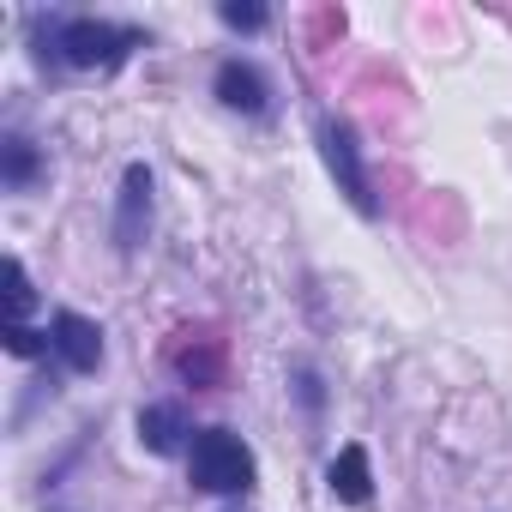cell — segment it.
<instances>
[{"label":"cell","mask_w":512,"mask_h":512,"mask_svg":"<svg viewBox=\"0 0 512 512\" xmlns=\"http://www.w3.org/2000/svg\"><path fill=\"white\" fill-rule=\"evenodd\" d=\"M193 482L205 494H241L253 482V452L229 428H205L193 434Z\"/></svg>","instance_id":"6da1fadb"},{"label":"cell","mask_w":512,"mask_h":512,"mask_svg":"<svg viewBox=\"0 0 512 512\" xmlns=\"http://www.w3.org/2000/svg\"><path fill=\"white\" fill-rule=\"evenodd\" d=\"M320 157H326V169H332V181H338V193L362 211V217H374V193H368V169H362V151H356V133L344 127V121H326L320 127Z\"/></svg>","instance_id":"7a4b0ae2"},{"label":"cell","mask_w":512,"mask_h":512,"mask_svg":"<svg viewBox=\"0 0 512 512\" xmlns=\"http://www.w3.org/2000/svg\"><path fill=\"white\" fill-rule=\"evenodd\" d=\"M127 31H115V25H97V19H73L67 31H61V49H67V61L73 67H115L121 55H127Z\"/></svg>","instance_id":"3957f363"},{"label":"cell","mask_w":512,"mask_h":512,"mask_svg":"<svg viewBox=\"0 0 512 512\" xmlns=\"http://www.w3.org/2000/svg\"><path fill=\"white\" fill-rule=\"evenodd\" d=\"M49 344L61 350V362H67L73 374H91V368L103 362V332H97L85 314H55V326H49Z\"/></svg>","instance_id":"277c9868"},{"label":"cell","mask_w":512,"mask_h":512,"mask_svg":"<svg viewBox=\"0 0 512 512\" xmlns=\"http://www.w3.org/2000/svg\"><path fill=\"white\" fill-rule=\"evenodd\" d=\"M145 211H151V169H145V163H127V181H121V217H115V241H121V247L139 241Z\"/></svg>","instance_id":"5b68a950"},{"label":"cell","mask_w":512,"mask_h":512,"mask_svg":"<svg viewBox=\"0 0 512 512\" xmlns=\"http://www.w3.org/2000/svg\"><path fill=\"white\" fill-rule=\"evenodd\" d=\"M217 97H223L229 109H241V115H260V109H266V79L253 73L247 61H223V67H217Z\"/></svg>","instance_id":"8992f818"},{"label":"cell","mask_w":512,"mask_h":512,"mask_svg":"<svg viewBox=\"0 0 512 512\" xmlns=\"http://www.w3.org/2000/svg\"><path fill=\"white\" fill-rule=\"evenodd\" d=\"M326 482H332V494H338V500H350V506H362V500L374 494V482H368V452H362V446H344V452L332 458V470H326Z\"/></svg>","instance_id":"52a82bcc"},{"label":"cell","mask_w":512,"mask_h":512,"mask_svg":"<svg viewBox=\"0 0 512 512\" xmlns=\"http://www.w3.org/2000/svg\"><path fill=\"white\" fill-rule=\"evenodd\" d=\"M181 434H187V422H181L175 404H151V410H139V440H145L151 452H175Z\"/></svg>","instance_id":"ba28073f"},{"label":"cell","mask_w":512,"mask_h":512,"mask_svg":"<svg viewBox=\"0 0 512 512\" xmlns=\"http://www.w3.org/2000/svg\"><path fill=\"white\" fill-rule=\"evenodd\" d=\"M31 278H25V266L19 260H7V320H25L31 314Z\"/></svg>","instance_id":"9c48e42d"},{"label":"cell","mask_w":512,"mask_h":512,"mask_svg":"<svg viewBox=\"0 0 512 512\" xmlns=\"http://www.w3.org/2000/svg\"><path fill=\"white\" fill-rule=\"evenodd\" d=\"M31 169H37L31 145H25V139H7V181H13V187H25V181H31Z\"/></svg>","instance_id":"30bf717a"},{"label":"cell","mask_w":512,"mask_h":512,"mask_svg":"<svg viewBox=\"0 0 512 512\" xmlns=\"http://www.w3.org/2000/svg\"><path fill=\"white\" fill-rule=\"evenodd\" d=\"M0 338H7V350H13V356H37V350H43V338H37L25 320H7V332H0Z\"/></svg>","instance_id":"8fae6325"},{"label":"cell","mask_w":512,"mask_h":512,"mask_svg":"<svg viewBox=\"0 0 512 512\" xmlns=\"http://www.w3.org/2000/svg\"><path fill=\"white\" fill-rule=\"evenodd\" d=\"M223 25H235V31H260L266 13H260V7H235V0H229V7H223Z\"/></svg>","instance_id":"7c38bea8"}]
</instances>
